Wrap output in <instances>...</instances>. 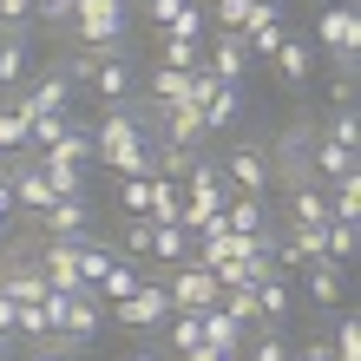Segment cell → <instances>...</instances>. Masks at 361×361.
I'll return each instance as SVG.
<instances>
[{
  "mask_svg": "<svg viewBox=\"0 0 361 361\" xmlns=\"http://www.w3.org/2000/svg\"><path fill=\"white\" fill-rule=\"evenodd\" d=\"M243 322H237V315H230V309H204V342L210 348H224V355H243Z\"/></svg>",
  "mask_w": 361,
  "mask_h": 361,
  "instance_id": "ac0fdd59",
  "label": "cell"
},
{
  "mask_svg": "<svg viewBox=\"0 0 361 361\" xmlns=\"http://www.w3.org/2000/svg\"><path fill=\"white\" fill-rule=\"evenodd\" d=\"M315 47L335 53L342 66H355V53H361V13H355V0H335V7L322 13V27H315Z\"/></svg>",
  "mask_w": 361,
  "mask_h": 361,
  "instance_id": "8992f818",
  "label": "cell"
},
{
  "mask_svg": "<svg viewBox=\"0 0 361 361\" xmlns=\"http://www.w3.org/2000/svg\"><path fill=\"white\" fill-rule=\"evenodd\" d=\"M7 355H13V335H0V361H7Z\"/></svg>",
  "mask_w": 361,
  "mask_h": 361,
  "instance_id": "f6af8a7d",
  "label": "cell"
},
{
  "mask_svg": "<svg viewBox=\"0 0 361 361\" xmlns=\"http://www.w3.org/2000/svg\"><path fill=\"white\" fill-rule=\"evenodd\" d=\"M47 237H66V243H79V237H92V204L86 197H53L47 210L33 217Z\"/></svg>",
  "mask_w": 361,
  "mask_h": 361,
  "instance_id": "ba28073f",
  "label": "cell"
},
{
  "mask_svg": "<svg viewBox=\"0 0 361 361\" xmlns=\"http://www.w3.org/2000/svg\"><path fill=\"white\" fill-rule=\"evenodd\" d=\"M289 302H295V295H289V269H269L257 283V315H263V322H283Z\"/></svg>",
  "mask_w": 361,
  "mask_h": 361,
  "instance_id": "44dd1931",
  "label": "cell"
},
{
  "mask_svg": "<svg viewBox=\"0 0 361 361\" xmlns=\"http://www.w3.org/2000/svg\"><path fill=\"white\" fill-rule=\"evenodd\" d=\"M138 283H145V269H138L132 257H112V269H105V276H99V302H105V309H112V302H125V295H132Z\"/></svg>",
  "mask_w": 361,
  "mask_h": 361,
  "instance_id": "ffe728a7",
  "label": "cell"
},
{
  "mask_svg": "<svg viewBox=\"0 0 361 361\" xmlns=\"http://www.w3.org/2000/svg\"><path fill=\"white\" fill-rule=\"evenodd\" d=\"M171 355H184V348H197L204 342V315H190V309H171Z\"/></svg>",
  "mask_w": 361,
  "mask_h": 361,
  "instance_id": "f546056e",
  "label": "cell"
},
{
  "mask_svg": "<svg viewBox=\"0 0 361 361\" xmlns=\"http://www.w3.org/2000/svg\"><path fill=\"white\" fill-rule=\"evenodd\" d=\"M13 105H20L27 118H39V112H73V79H66V73H39L33 86L13 92Z\"/></svg>",
  "mask_w": 361,
  "mask_h": 361,
  "instance_id": "52a82bcc",
  "label": "cell"
},
{
  "mask_svg": "<svg viewBox=\"0 0 361 361\" xmlns=\"http://www.w3.org/2000/svg\"><path fill=\"white\" fill-rule=\"evenodd\" d=\"M204 33H210V7H204V0H184L178 20L164 27V39H204Z\"/></svg>",
  "mask_w": 361,
  "mask_h": 361,
  "instance_id": "83f0119b",
  "label": "cell"
},
{
  "mask_svg": "<svg viewBox=\"0 0 361 361\" xmlns=\"http://www.w3.org/2000/svg\"><path fill=\"white\" fill-rule=\"evenodd\" d=\"M309 171H315V184H335V178H348V171H355V145H335L329 132H315Z\"/></svg>",
  "mask_w": 361,
  "mask_h": 361,
  "instance_id": "7c38bea8",
  "label": "cell"
},
{
  "mask_svg": "<svg viewBox=\"0 0 361 361\" xmlns=\"http://www.w3.org/2000/svg\"><path fill=\"white\" fill-rule=\"evenodd\" d=\"M302 283L315 295V309H342V263H302Z\"/></svg>",
  "mask_w": 361,
  "mask_h": 361,
  "instance_id": "2e32d148",
  "label": "cell"
},
{
  "mask_svg": "<svg viewBox=\"0 0 361 361\" xmlns=\"http://www.w3.org/2000/svg\"><path fill=\"white\" fill-rule=\"evenodd\" d=\"M39 269H47L53 289H86V283H79V243H66V237H47V250H39Z\"/></svg>",
  "mask_w": 361,
  "mask_h": 361,
  "instance_id": "30bf717a",
  "label": "cell"
},
{
  "mask_svg": "<svg viewBox=\"0 0 361 361\" xmlns=\"http://www.w3.org/2000/svg\"><path fill=\"white\" fill-rule=\"evenodd\" d=\"M13 217H20V210H13V184H7V164H0V237L13 230Z\"/></svg>",
  "mask_w": 361,
  "mask_h": 361,
  "instance_id": "f35d334b",
  "label": "cell"
},
{
  "mask_svg": "<svg viewBox=\"0 0 361 361\" xmlns=\"http://www.w3.org/2000/svg\"><path fill=\"white\" fill-rule=\"evenodd\" d=\"M27 20H33V0H0V27L7 33H27Z\"/></svg>",
  "mask_w": 361,
  "mask_h": 361,
  "instance_id": "d590c367",
  "label": "cell"
},
{
  "mask_svg": "<svg viewBox=\"0 0 361 361\" xmlns=\"http://www.w3.org/2000/svg\"><path fill=\"white\" fill-rule=\"evenodd\" d=\"M152 224H178L184 217V184H171V178H152V210H145Z\"/></svg>",
  "mask_w": 361,
  "mask_h": 361,
  "instance_id": "d4e9b609",
  "label": "cell"
},
{
  "mask_svg": "<svg viewBox=\"0 0 361 361\" xmlns=\"http://www.w3.org/2000/svg\"><path fill=\"white\" fill-rule=\"evenodd\" d=\"M224 184H230V197H269V152L263 145H237V152L224 158Z\"/></svg>",
  "mask_w": 361,
  "mask_h": 361,
  "instance_id": "5b68a950",
  "label": "cell"
},
{
  "mask_svg": "<svg viewBox=\"0 0 361 361\" xmlns=\"http://www.w3.org/2000/svg\"><path fill=\"white\" fill-rule=\"evenodd\" d=\"M178 7H184V0H145V13L158 20V33H164V27H171V20H178Z\"/></svg>",
  "mask_w": 361,
  "mask_h": 361,
  "instance_id": "ab89813d",
  "label": "cell"
},
{
  "mask_svg": "<svg viewBox=\"0 0 361 361\" xmlns=\"http://www.w3.org/2000/svg\"><path fill=\"white\" fill-rule=\"evenodd\" d=\"M190 158H197V152H184V145H171V138H152V178H171V184H184Z\"/></svg>",
  "mask_w": 361,
  "mask_h": 361,
  "instance_id": "603a6c76",
  "label": "cell"
},
{
  "mask_svg": "<svg viewBox=\"0 0 361 361\" xmlns=\"http://www.w3.org/2000/svg\"><path fill=\"white\" fill-rule=\"evenodd\" d=\"M118 243H125V257H132V263H152V217H125Z\"/></svg>",
  "mask_w": 361,
  "mask_h": 361,
  "instance_id": "4dcf8cb0",
  "label": "cell"
},
{
  "mask_svg": "<svg viewBox=\"0 0 361 361\" xmlns=\"http://www.w3.org/2000/svg\"><path fill=\"white\" fill-rule=\"evenodd\" d=\"M73 27H79V47H118L125 39V0H79Z\"/></svg>",
  "mask_w": 361,
  "mask_h": 361,
  "instance_id": "277c9868",
  "label": "cell"
},
{
  "mask_svg": "<svg viewBox=\"0 0 361 361\" xmlns=\"http://www.w3.org/2000/svg\"><path fill=\"white\" fill-rule=\"evenodd\" d=\"M197 112H204V125H210V132H230V125L243 118V92H237V86H224V79H217V92H210V99L197 105Z\"/></svg>",
  "mask_w": 361,
  "mask_h": 361,
  "instance_id": "d6986e66",
  "label": "cell"
},
{
  "mask_svg": "<svg viewBox=\"0 0 361 361\" xmlns=\"http://www.w3.org/2000/svg\"><path fill=\"white\" fill-rule=\"evenodd\" d=\"M105 315H112L118 329H164V322H171V295H164L158 276H145V283L125 295V302H112Z\"/></svg>",
  "mask_w": 361,
  "mask_h": 361,
  "instance_id": "7a4b0ae2",
  "label": "cell"
},
{
  "mask_svg": "<svg viewBox=\"0 0 361 361\" xmlns=\"http://www.w3.org/2000/svg\"><path fill=\"white\" fill-rule=\"evenodd\" d=\"M190 250H197V237H190L184 224H152V263L178 269V263H190ZM164 269H158V276H164Z\"/></svg>",
  "mask_w": 361,
  "mask_h": 361,
  "instance_id": "5bb4252c",
  "label": "cell"
},
{
  "mask_svg": "<svg viewBox=\"0 0 361 361\" xmlns=\"http://www.w3.org/2000/svg\"><path fill=\"white\" fill-rule=\"evenodd\" d=\"M210 13H217V27H224V33H237L243 20H250V0H217Z\"/></svg>",
  "mask_w": 361,
  "mask_h": 361,
  "instance_id": "74e56055",
  "label": "cell"
},
{
  "mask_svg": "<svg viewBox=\"0 0 361 361\" xmlns=\"http://www.w3.org/2000/svg\"><path fill=\"white\" fill-rule=\"evenodd\" d=\"M47 152L66 158V164H86V158H92V125H73V118H66V132H59Z\"/></svg>",
  "mask_w": 361,
  "mask_h": 361,
  "instance_id": "4316f807",
  "label": "cell"
},
{
  "mask_svg": "<svg viewBox=\"0 0 361 361\" xmlns=\"http://www.w3.org/2000/svg\"><path fill=\"white\" fill-rule=\"evenodd\" d=\"M33 361H79V348H53V342H47V348H39Z\"/></svg>",
  "mask_w": 361,
  "mask_h": 361,
  "instance_id": "ee69618b",
  "label": "cell"
},
{
  "mask_svg": "<svg viewBox=\"0 0 361 361\" xmlns=\"http://www.w3.org/2000/svg\"><path fill=\"white\" fill-rule=\"evenodd\" d=\"M269 59H276V73H283V86H309L315 79V47L295 39V33H283V47H276Z\"/></svg>",
  "mask_w": 361,
  "mask_h": 361,
  "instance_id": "4fadbf2b",
  "label": "cell"
},
{
  "mask_svg": "<svg viewBox=\"0 0 361 361\" xmlns=\"http://www.w3.org/2000/svg\"><path fill=\"white\" fill-rule=\"evenodd\" d=\"M33 47H27V33H0V92H20V86H27V66H33V59H27Z\"/></svg>",
  "mask_w": 361,
  "mask_h": 361,
  "instance_id": "9a60e30c",
  "label": "cell"
},
{
  "mask_svg": "<svg viewBox=\"0 0 361 361\" xmlns=\"http://www.w3.org/2000/svg\"><path fill=\"white\" fill-rule=\"evenodd\" d=\"M224 224L237 230V237H250V230H269V197H230V204H224Z\"/></svg>",
  "mask_w": 361,
  "mask_h": 361,
  "instance_id": "7402d4cb",
  "label": "cell"
},
{
  "mask_svg": "<svg viewBox=\"0 0 361 361\" xmlns=\"http://www.w3.org/2000/svg\"><path fill=\"white\" fill-rule=\"evenodd\" d=\"M329 138H335V145H355V138H361V118H355V105H335V118H329Z\"/></svg>",
  "mask_w": 361,
  "mask_h": 361,
  "instance_id": "e575fe53",
  "label": "cell"
},
{
  "mask_svg": "<svg viewBox=\"0 0 361 361\" xmlns=\"http://www.w3.org/2000/svg\"><path fill=\"white\" fill-rule=\"evenodd\" d=\"M355 99V66H342V79H335V105H348Z\"/></svg>",
  "mask_w": 361,
  "mask_h": 361,
  "instance_id": "60d3db41",
  "label": "cell"
},
{
  "mask_svg": "<svg viewBox=\"0 0 361 361\" xmlns=\"http://www.w3.org/2000/svg\"><path fill=\"white\" fill-rule=\"evenodd\" d=\"M158 66L197 73V66H204V39H164V59H158Z\"/></svg>",
  "mask_w": 361,
  "mask_h": 361,
  "instance_id": "d6a6232c",
  "label": "cell"
},
{
  "mask_svg": "<svg viewBox=\"0 0 361 361\" xmlns=\"http://www.w3.org/2000/svg\"><path fill=\"white\" fill-rule=\"evenodd\" d=\"M79 0H33V20H47V27H66Z\"/></svg>",
  "mask_w": 361,
  "mask_h": 361,
  "instance_id": "8d00e7d4",
  "label": "cell"
},
{
  "mask_svg": "<svg viewBox=\"0 0 361 361\" xmlns=\"http://www.w3.org/2000/svg\"><path fill=\"white\" fill-rule=\"evenodd\" d=\"M33 158H39V171H47L53 197H86V164H66V158H53V152H33Z\"/></svg>",
  "mask_w": 361,
  "mask_h": 361,
  "instance_id": "e0dca14e",
  "label": "cell"
},
{
  "mask_svg": "<svg viewBox=\"0 0 361 361\" xmlns=\"http://www.w3.org/2000/svg\"><path fill=\"white\" fill-rule=\"evenodd\" d=\"M27 112H20V105L7 99V105H0V158H7V152H27Z\"/></svg>",
  "mask_w": 361,
  "mask_h": 361,
  "instance_id": "f1b7e54d",
  "label": "cell"
},
{
  "mask_svg": "<svg viewBox=\"0 0 361 361\" xmlns=\"http://www.w3.org/2000/svg\"><path fill=\"white\" fill-rule=\"evenodd\" d=\"M289 224H329V190L322 184L289 190Z\"/></svg>",
  "mask_w": 361,
  "mask_h": 361,
  "instance_id": "cb8c5ba5",
  "label": "cell"
},
{
  "mask_svg": "<svg viewBox=\"0 0 361 361\" xmlns=\"http://www.w3.org/2000/svg\"><path fill=\"white\" fill-rule=\"evenodd\" d=\"M13 315H20V302H13V295H0V335H13Z\"/></svg>",
  "mask_w": 361,
  "mask_h": 361,
  "instance_id": "7bdbcfd3",
  "label": "cell"
},
{
  "mask_svg": "<svg viewBox=\"0 0 361 361\" xmlns=\"http://www.w3.org/2000/svg\"><path fill=\"white\" fill-rule=\"evenodd\" d=\"M257 7H269V13H283V0H257Z\"/></svg>",
  "mask_w": 361,
  "mask_h": 361,
  "instance_id": "7dc6e473",
  "label": "cell"
},
{
  "mask_svg": "<svg viewBox=\"0 0 361 361\" xmlns=\"http://www.w3.org/2000/svg\"><path fill=\"white\" fill-rule=\"evenodd\" d=\"M92 92H99L105 105H125V99H138V73H132V59L105 53L99 66H92Z\"/></svg>",
  "mask_w": 361,
  "mask_h": 361,
  "instance_id": "9c48e42d",
  "label": "cell"
},
{
  "mask_svg": "<svg viewBox=\"0 0 361 361\" xmlns=\"http://www.w3.org/2000/svg\"><path fill=\"white\" fill-rule=\"evenodd\" d=\"M164 295H171V309H190V315H204V309H217V276H210L204 263H178V269H164L158 276Z\"/></svg>",
  "mask_w": 361,
  "mask_h": 361,
  "instance_id": "3957f363",
  "label": "cell"
},
{
  "mask_svg": "<svg viewBox=\"0 0 361 361\" xmlns=\"http://www.w3.org/2000/svg\"><path fill=\"white\" fill-rule=\"evenodd\" d=\"M125 361H158V355H152V348H138V355H125Z\"/></svg>",
  "mask_w": 361,
  "mask_h": 361,
  "instance_id": "bcb514c9",
  "label": "cell"
},
{
  "mask_svg": "<svg viewBox=\"0 0 361 361\" xmlns=\"http://www.w3.org/2000/svg\"><path fill=\"white\" fill-rule=\"evenodd\" d=\"M309 152H315V125H289V132L269 145V184H283V190H302V184H315V171H309Z\"/></svg>",
  "mask_w": 361,
  "mask_h": 361,
  "instance_id": "6da1fadb",
  "label": "cell"
},
{
  "mask_svg": "<svg viewBox=\"0 0 361 361\" xmlns=\"http://www.w3.org/2000/svg\"><path fill=\"white\" fill-rule=\"evenodd\" d=\"M322 243H329V263H355V250H361V230H355V217H329Z\"/></svg>",
  "mask_w": 361,
  "mask_h": 361,
  "instance_id": "484cf974",
  "label": "cell"
},
{
  "mask_svg": "<svg viewBox=\"0 0 361 361\" xmlns=\"http://www.w3.org/2000/svg\"><path fill=\"white\" fill-rule=\"evenodd\" d=\"M118 210L125 217H145L152 210V178H118Z\"/></svg>",
  "mask_w": 361,
  "mask_h": 361,
  "instance_id": "836d02e7",
  "label": "cell"
},
{
  "mask_svg": "<svg viewBox=\"0 0 361 361\" xmlns=\"http://www.w3.org/2000/svg\"><path fill=\"white\" fill-rule=\"evenodd\" d=\"M204 53H210L204 66L217 73L224 86H237V79H243V66H250V47H243V33H217V39L204 47Z\"/></svg>",
  "mask_w": 361,
  "mask_h": 361,
  "instance_id": "8fae6325",
  "label": "cell"
},
{
  "mask_svg": "<svg viewBox=\"0 0 361 361\" xmlns=\"http://www.w3.org/2000/svg\"><path fill=\"white\" fill-rule=\"evenodd\" d=\"M335 361H361V322L355 315H335V342H329Z\"/></svg>",
  "mask_w": 361,
  "mask_h": 361,
  "instance_id": "1f68e13d",
  "label": "cell"
},
{
  "mask_svg": "<svg viewBox=\"0 0 361 361\" xmlns=\"http://www.w3.org/2000/svg\"><path fill=\"white\" fill-rule=\"evenodd\" d=\"M289 361H335V355H329V342H309V348H295Z\"/></svg>",
  "mask_w": 361,
  "mask_h": 361,
  "instance_id": "b9f144b4",
  "label": "cell"
}]
</instances>
